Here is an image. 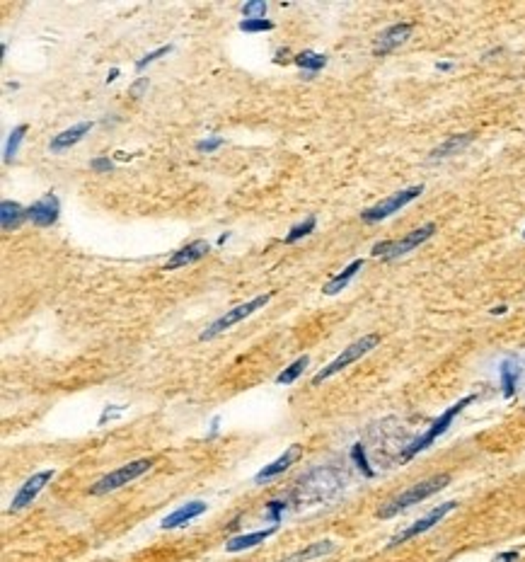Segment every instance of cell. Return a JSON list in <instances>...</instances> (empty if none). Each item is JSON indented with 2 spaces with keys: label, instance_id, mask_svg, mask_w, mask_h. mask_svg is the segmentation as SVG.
<instances>
[{
  "label": "cell",
  "instance_id": "1",
  "mask_svg": "<svg viewBox=\"0 0 525 562\" xmlns=\"http://www.w3.org/2000/svg\"><path fill=\"white\" fill-rule=\"evenodd\" d=\"M346 485V475L337 468H317L300 477L295 497L298 502H325V499L334 497L342 492Z\"/></svg>",
  "mask_w": 525,
  "mask_h": 562
},
{
  "label": "cell",
  "instance_id": "2",
  "mask_svg": "<svg viewBox=\"0 0 525 562\" xmlns=\"http://www.w3.org/2000/svg\"><path fill=\"white\" fill-rule=\"evenodd\" d=\"M448 482H450V475H445V472L428 477V480L416 482V485H412L409 489H404L402 494H397L395 499H390L385 506H381V509H378V516H381V519H393V516L400 514V511H404V509H409V506L428 499L431 494L438 492V489H443Z\"/></svg>",
  "mask_w": 525,
  "mask_h": 562
},
{
  "label": "cell",
  "instance_id": "3",
  "mask_svg": "<svg viewBox=\"0 0 525 562\" xmlns=\"http://www.w3.org/2000/svg\"><path fill=\"white\" fill-rule=\"evenodd\" d=\"M472 403H474V395H465V398H462V400H457L455 405H450V408L445 410V413L440 415L438 420H436L433 424L428 427V429L421 434V436H416L414 441H409V446H404V451H402V453H400V463H407V460H412L416 453H421L424 448H428V446H431V444L436 441V439H438V436H443V434L448 432V427L453 424V420H455V417L460 415L462 410L467 408V405H472Z\"/></svg>",
  "mask_w": 525,
  "mask_h": 562
},
{
  "label": "cell",
  "instance_id": "4",
  "mask_svg": "<svg viewBox=\"0 0 525 562\" xmlns=\"http://www.w3.org/2000/svg\"><path fill=\"white\" fill-rule=\"evenodd\" d=\"M378 342H381V335H366V337L356 339V342L349 344V347H346L344 352L337 356V359L329 361V364L320 371V374L312 376V386H320V383H325L327 378L337 376L339 371L346 369V366H351L354 361H359L361 356H366L368 352H371V349H376Z\"/></svg>",
  "mask_w": 525,
  "mask_h": 562
},
{
  "label": "cell",
  "instance_id": "5",
  "mask_svg": "<svg viewBox=\"0 0 525 562\" xmlns=\"http://www.w3.org/2000/svg\"><path fill=\"white\" fill-rule=\"evenodd\" d=\"M273 298V293H264V296H257L252 300H247V303H242V305H235L233 310H228L226 315H221L218 320H214L209 325V330H204L199 335L201 342H209V339H216L218 335H223L226 330H230L233 325H237L240 320H245V318H249L252 313H257L259 308H264L266 303Z\"/></svg>",
  "mask_w": 525,
  "mask_h": 562
},
{
  "label": "cell",
  "instance_id": "6",
  "mask_svg": "<svg viewBox=\"0 0 525 562\" xmlns=\"http://www.w3.org/2000/svg\"><path fill=\"white\" fill-rule=\"evenodd\" d=\"M153 468V460L150 458H138V460H131V463L121 465V468L107 472L104 477H99L97 482L90 487V494H107V492H114V489L128 485V482H133L136 477H141L143 472H148Z\"/></svg>",
  "mask_w": 525,
  "mask_h": 562
},
{
  "label": "cell",
  "instance_id": "7",
  "mask_svg": "<svg viewBox=\"0 0 525 562\" xmlns=\"http://www.w3.org/2000/svg\"><path fill=\"white\" fill-rule=\"evenodd\" d=\"M436 233V226L433 224H426L421 228H416V231L407 233L404 238H400V240H385V243H378L376 248H373V255L376 257H385V259H395V257H402V255L412 252L414 248L419 245H424Z\"/></svg>",
  "mask_w": 525,
  "mask_h": 562
},
{
  "label": "cell",
  "instance_id": "8",
  "mask_svg": "<svg viewBox=\"0 0 525 562\" xmlns=\"http://www.w3.org/2000/svg\"><path fill=\"white\" fill-rule=\"evenodd\" d=\"M419 194H424V187L416 185V187H409V189H402V192L393 194V197L383 199V202H378L376 207L361 211V219L366 221V224H378V221H385L388 216L397 214L400 209H404L407 204H412L414 199H419Z\"/></svg>",
  "mask_w": 525,
  "mask_h": 562
},
{
  "label": "cell",
  "instance_id": "9",
  "mask_svg": "<svg viewBox=\"0 0 525 562\" xmlns=\"http://www.w3.org/2000/svg\"><path fill=\"white\" fill-rule=\"evenodd\" d=\"M457 509V502H443V504H438L436 509L428 511L424 519H419L414 521L409 528H404L402 533H397V536L390 541V548H395V545H400V543H407V541H412V538H416V536H421V533H426V531H431V528L436 524H440V521L445 519V516L450 514V511H455Z\"/></svg>",
  "mask_w": 525,
  "mask_h": 562
},
{
  "label": "cell",
  "instance_id": "10",
  "mask_svg": "<svg viewBox=\"0 0 525 562\" xmlns=\"http://www.w3.org/2000/svg\"><path fill=\"white\" fill-rule=\"evenodd\" d=\"M54 475H56L54 470H39V472H35V475L30 477V480H25V485L18 489V494H15L13 502H10V511L27 509V506H30L39 497V492H42V489L51 482Z\"/></svg>",
  "mask_w": 525,
  "mask_h": 562
},
{
  "label": "cell",
  "instance_id": "11",
  "mask_svg": "<svg viewBox=\"0 0 525 562\" xmlns=\"http://www.w3.org/2000/svg\"><path fill=\"white\" fill-rule=\"evenodd\" d=\"M61 214V202L56 194H44L42 199H37L30 209H27V219L32 221L37 228H49L58 221Z\"/></svg>",
  "mask_w": 525,
  "mask_h": 562
},
{
  "label": "cell",
  "instance_id": "12",
  "mask_svg": "<svg viewBox=\"0 0 525 562\" xmlns=\"http://www.w3.org/2000/svg\"><path fill=\"white\" fill-rule=\"evenodd\" d=\"M412 30H414V25H412V22H397V25L388 27V30H385L383 35L376 39L373 54H376V56H385V54L395 51L400 44H404L407 39H409Z\"/></svg>",
  "mask_w": 525,
  "mask_h": 562
},
{
  "label": "cell",
  "instance_id": "13",
  "mask_svg": "<svg viewBox=\"0 0 525 562\" xmlns=\"http://www.w3.org/2000/svg\"><path fill=\"white\" fill-rule=\"evenodd\" d=\"M206 509H209V504H206V502H201V499H192V502L182 504L180 509L172 511L170 516H165L163 524H160V528H163V531H172V528H182V526H187L189 521L197 519V516L206 514Z\"/></svg>",
  "mask_w": 525,
  "mask_h": 562
},
{
  "label": "cell",
  "instance_id": "14",
  "mask_svg": "<svg viewBox=\"0 0 525 562\" xmlns=\"http://www.w3.org/2000/svg\"><path fill=\"white\" fill-rule=\"evenodd\" d=\"M209 250H211V245L206 243V240H194V243L184 245L182 250H177V252L172 255L170 259H167L163 269L165 271H172V269H180V267L192 264V262H199L201 257H206V255H209Z\"/></svg>",
  "mask_w": 525,
  "mask_h": 562
},
{
  "label": "cell",
  "instance_id": "15",
  "mask_svg": "<svg viewBox=\"0 0 525 562\" xmlns=\"http://www.w3.org/2000/svg\"><path fill=\"white\" fill-rule=\"evenodd\" d=\"M303 456V446H298V444H293L288 451H283V456H278L276 460H271L269 465H264L259 472L254 475V482L259 485V482H266V480H271V477H276V475H281V472H286L290 465L295 463V460Z\"/></svg>",
  "mask_w": 525,
  "mask_h": 562
},
{
  "label": "cell",
  "instance_id": "16",
  "mask_svg": "<svg viewBox=\"0 0 525 562\" xmlns=\"http://www.w3.org/2000/svg\"><path fill=\"white\" fill-rule=\"evenodd\" d=\"M92 129L90 121H80V124L70 126V129L61 131L58 136L51 138V143H49V150L51 153H61V150H68L70 146H75L78 141H82V136H85L87 131Z\"/></svg>",
  "mask_w": 525,
  "mask_h": 562
},
{
  "label": "cell",
  "instance_id": "17",
  "mask_svg": "<svg viewBox=\"0 0 525 562\" xmlns=\"http://www.w3.org/2000/svg\"><path fill=\"white\" fill-rule=\"evenodd\" d=\"M278 531V526L273 524L269 528H264V531H254V533H242V536H235V538H230V541L226 543V550L228 553H240V550H249V548H254V545H259V543H264L266 538H271L273 533Z\"/></svg>",
  "mask_w": 525,
  "mask_h": 562
},
{
  "label": "cell",
  "instance_id": "18",
  "mask_svg": "<svg viewBox=\"0 0 525 562\" xmlns=\"http://www.w3.org/2000/svg\"><path fill=\"white\" fill-rule=\"evenodd\" d=\"M499 378H501V393L504 398H513L521 381V364L516 359H504L499 366Z\"/></svg>",
  "mask_w": 525,
  "mask_h": 562
},
{
  "label": "cell",
  "instance_id": "19",
  "mask_svg": "<svg viewBox=\"0 0 525 562\" xmlns=\"http://www.w3.org/2000/svg\"><path fill=\"white\" fill-rule=\"evenodd\" d=\"M363 269V259H354L346 269H342L339 274H334L332 279H329L325 286H322V293H327V296H334V293H339V291H344L346 286L351 283V279H354L356 274Z\"/></svg>",
  "mask_w": 525,
  "mask_h": 562
},
{
  "label": "cell",
  "instance_id": "20",
  "mask_svg": "<svg viewBox=\"0 0 525 562\" xmlns=\"http://www.w3.org/2000/svg\"><path fill=\"white\" fill-rule=\"evenodd\" d=\"M474 141V133H455V136L445 138L443 143H440L438 148L431 150V160H443V158H450V155L460 153L462 148H467L470 143Z\"/></svg>",
  "mask_w": 525,
  "mask_h": 562
},
{
  "label": "cell",
  "instance_id": "21",
  "mask_svg": "<svg viewBox=\"0 0 525 562\" xmlns=\"http://www.w3.org/2000/svg\"><path fill=\"white\" fill-rule=\"evenodd\" d=\"M25 219H27V211L22 209L18 202H8V199H5V202L0 204V228H3L5 233L20 228L25 224Z\"/></svg>",
  "mask_w": 525,
  "mask_h": 562
},
{
  "label": "cell",
  "instance_id": "22",
  "mask_svg": "<svg viewBox=\"0 0 525 562\" xmlns=\"http://www.w3.org/2000/svg\"><path fill=\"white\" fill-rule=\"evenodd\" d=\"M334 550H337V543L334 541H315V543H310L308 548L288 555V558L281 560V562H308V560H315V558H325V555L334 553Z\"/></svg>",
  "mask_w": 525,
  "mask_h": 562
},
{
  "label": "cell",
  "instance_id": "23",
  "mask_svg": "<svg viewBox=\"0 0 525 562\" xmlns=\"http://www.w3.org/2000/svg\"><path fill=\"white\" fill-rule=\"evenodd\" d=\"M293 61H295V66H300V68L308 71V75H315L317 71H322L327 66L325 54H315V51H303V54H298Z\"/></svg>",
  "mask_w": 525,
  "mask_h": 562
},
{
  "label": "cell",
  "instance_id": "24",
  "mask_svg": "<svg viewBox=\"0 0 525 562\" xmlns=\"http://www.w3.org/2000/svg\"><path fill=\"white\" fill-rule=\"evenodd\" d=\"M308 364H310V356L303 354L300 359H295L288 369H283L281 374L276 376V383H281V386H290V383H295V378H298L305 369H308Z\"/></svg>",
  "mask_w": 525,
  "mask_h": 562
},
{
  "label": "cell",
  "instance_id": "25",
  "mask_svg": "<svg viewBox=\"0 0 525 562\" xmlns=\"http://www.w3.org/2000/svg\"><path fill=\"white\" fill-rule=\"evenodd\" d=\"M25 133H27V124H20V126H15V129L10 131L8 143H5V150H3L5 163H10V160H13L15 155H18V148H20L22 138H25Z\"/></svg>",
  "mask_w": 525,
  "mask_h": 562
},
{
  "label": "cell",
  "instance_id": "26",
  "mask_svg": "<svg viewBox=\"0 0 525 562\" xmlns=\"http://www.w3.org/2000/svg\"><path fill=\"white\" fill-rule=\"evenodd\" d=\"M315 226H317V219H315V216H308V219H305L303 224H298V226L290 228L288 236L283 238V243H286V245H293L295 240H300V238L310 236V233L315 231Z\"/></svg>",
  "mask_w": 525,
  "mask_h": 562
},
{
  "label": "cell",
  "instance_id": "27",
  "mask_svg": "<svg viewBox=\"0 0 525 562\" xmlns=\"http://www.w3.org/2000/svg\"><path fill=\"white\" fill-rule=\"evenodd\" d=\"M351 460H354L356 468H359L366 477H373V475H376V470H373V468H371V463H368L366 446H363V444H354V446H351Z\"/></svg>",
  "mask_w": 525,
  "mask_h": 562
},
{
  "label": "cell",
  "instance_id": "28",
  "mask_svg": "<svg viewBox=\"0 0 525 562\" xmlns=\"http://www.w3.org/2000/svg\"><path fill=\"white\" fill-rule=\"evenodd\" d=\"M266 10H269V5H266L264 0H252V3H245L242 5L245 20H264Z\"/></svg>",
  "mask_w": 525,
  "mask_h": 562
},
{
  "label": "cell",
  "instance_id": "29",
  "mask_svg": "<svg viewBox=\"0 0 525 562\" xmlns=\"http://www.w3.org/2000/svg\"><path fill=\"white\" fill-rule=\"evenodd\" d=\"M237 27H240V32L254 35V32H271L273 30V22L271 20H242Z\"/></svg>",
  "mask_w": 525,
  "mask_h": 562
},
{
  "label": "cell",
  "instance_id": "30",
  "mask_svg": "<svg viewBox=\"0 0 525 562\" xmlns=\"http://www.w3.org/2000/svg\"><path fill=\"white\" fill-rule=\"evenodd\" d=\"M170 51H172V47H170V44H167V47H160V49H155V51L145 54V56H143L141 61H136V73H141V71L148 68L150 63H155V61H158V59L167 56V54H170Z\"/></svg>",
  "mask_w": 525,
  "mask_h": 562
},
{
  "label": "cell",
  "instance_id": "31",
  "mask_svg": "<svg viewBox=\"0 0 525 562\" xmlns=\"http://www.w3.org/2000/svg\"><path fill=\"white\" fill-rule=\"evenodd\" d=\"M223 146V138L221 136H211V138H204V141H199L197 143V150H201V153H214V150H218Z\"/></svg>",
  "mask_w": 525,
  "mask_h": 562
},
{
  "label": "cell",
  "instance_id": "32",
  "mask_svg": "<svg viewBox=\"0 0 525 562\" xmlns=\"http://www.w3.org/2000/svg\"><path fill=\"white\" fill-rule=\"evenodd\" d=\"M283 509H286V502H278V499H273V502L266 504V514H269V519L273 521V524L281 519Z\"/></svg>",
  "mask_w": 525,
  "mask_h": 562
},
{
  "label": "cell",
  "instance_id": "33",
  "mask_svg": "<svg viewBox=\"0 0 525 562\" xmlns=\"http://www.w3.org/2000/svg\"><path fill=\"white\" fill-rule=\"evenodd\" d=\"M124 410H126V405H111V410L107 408V410H104V413H102V417H99L97 424H104V422H107V420H114V417H119L121 413H124Z\"/></svg>",
  "mask_w": 525,
  "mask_h": 562
},
{
  "label": "cell",
  "instance_id": "34",
  "mask_svg": "<svg viewBox=\"0 0 525 562\" xmlns=\"http://www.w3.org/2000/svg\"><path fill=\"white\" fill-rule=\"evenodd\" d=\"M90 168L94 172H109L111 168H114V163H111L109 158H94V160H90Z\"/></svg>",
  "mask_w": 525,
  "mask_h": 562
},
{
  "label": "cell",
  "instance_id": "35",
  "mask_svg": "<svg viewBox=\"0 0 525 562\" xmlns=\"http://www.w3.org/2000/svg\"><path fill=\"white\" fill-rule=\"evenodd\" d=\"M518 560V553L516 550H511V553H504V555H499L494 562H516Z\"/></svg>",
  "mask_w": 525,
  "mask_h": 562
},
{
  "label": "cell",
  "instance_id": "36",
  "mask_svg": "<svg viewBox=\"0 0 525 562\" xmlns=\"http://www.w3.org/2000/svg\"><path fill=\"white\" fill-rule=\"evenodd\" d=\"M143 87H148V78H141V80H138L136 85H133V90H131L133 97H138V94H141Z\"/></svg>",
  "mask_w": 525,
  "mask_h": 562
},
{
  "label": "cell",
  "instance_id": "37",
  "mask_svg": "<svg viewBox=\"0 0 525 562\" xmlns=\"http://www.w3.org/2000/svg\"><path fill=\"white\" fill-rule=\"evenodd\" d=\"M491 313H494V315H501V313H506V305H499V308H494V310H491Z\"/></svg>",
  "mask_w": 525,
  "mask_h": 562
},
{
  "label": "cell",
  "instance_id": "38",
  "mask_svg": "<svg viewBox=\"0 0 525 562\" xmlns=\"http://www.w3.org/2000/svg\"><path fill=\"white\" fill-rule=\"evenodd\" d=\"M436 68H438V71H450V68H453V66H450V63H438V66H436Z\"/></svg>",
  "mask_w": 525,
  "mask_h": 562
},
{
  "label": "cell",
  "instance_id": "39",
  "mask_svg": "<svg viewBox=\"0 0 525 562\" xmlns=\"http://www.w3.org/2000/svg\"><path fill=\"white\" fill-rule=\"evenodd\" d=\"M116 75H119V71H116V68H114V71H111V73H109V78H107V83H111V80H114V78H116Z\"/></svg>",
  "mask_w": 525,
  "mask_h": 562
},
{
  "label": "cell",
  "instance_id": "40",
  "mask_svg": "<svg viewBox=\"0 0 525 562\" xmlns=\"http://www.w3.org/2000/svg\"><path fill=\"white\" fill-rule=\"evenodd\" d=\"M523 238H525V231H523Z\"/></svg>",
  "mask_w": 525,
  "mask_h": 562
}]
</instances>
